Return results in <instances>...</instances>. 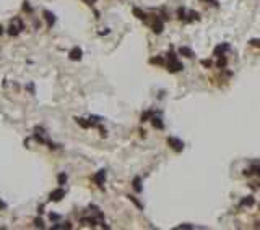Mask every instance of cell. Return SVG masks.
Wrapping results in <instances>:
<instances>
[{
    "instance_id": "cell-1",
    "label": "cell",
    "mask_w": 260,
    "mask_h": 230,
    "mask_svg": "<svg viewBox=\"0 0 260 230\" xmlns=\"http://www.w3.org/2000/svg\"><path fill=\"white\" fill-rule=\"evenodd\" d=\"M168 58H169V62H168V70H169L171 73H177V71H181L182 68H184L182 63L177 60V57H176V53L174 52L168 53Z\"/></svg>"
},
{
    "instance_id": "cell-2",
    "label": "cell",
    "mask_w": 260,
    "mask_h": 230,
    "mask_svg": "<svg viewBox=\"0 0 260 230\" xmlns=\"http://www.w3.org/2000/svg\"><path fill=\"white\" fill-rule=\"evenodd\" d=\"M23 29H25V25H23V21H21L20 18H13L12 25L8 26V34L15 37V36H18V34H20Z\"/></svg>"
},
{
    "instance_id": "cell-3",
    "label": "cell",
    "mask_w": 260,
    "mask_h": 230,
    "mask_svg": "<svg viewBox=\"0 0 260 230\" xmlns=\"http://www.w3.org/2000/svg\"><path fill=\"white\" fill-rule=\"evenodd\" d=\"M168 144H169L174 151H177V152H181L182 149H184V143H182L179 138H174V136H169V138H168Z\"/></svg>"
},
{
    "instance_id": "cell-4",
    "label": "cell",
    "mask_w": 260,
    "mask_h": 230,
    "mask_svg": "<svg viewBox=\"0 0 260 230\" xmlns=\"http://www.w3.org/2000/svg\"><path fill=\"white\" fill-rule=\"evenodd\" d=\"M153 31L156 34H161L163 33V29H164V23H163V20L161 18H158V16H154V20H153Z\"/></svg>"
},
{
    "instance_id": "cell-5",
    "label": "cell",
    "mask_w": 260,
    "mask_h": 230,
    "mask_svg": "<svg viewBox=\"0 0 260 230\" xmlns=\"http://www.w3.org/2000/svg\"><path fill=\"white\" fill-rule=\"evenodd\" d=\"M63 196H65V191H63L62 188H57V190H54V191H50V194H49L50 201H54V203L60 201V199H62Z\"/></svg>"
},
{
    "instance_id": "cell-6",
    "label": "cell",
    "mask_w": 260,
    "mask_h": 230,
    "mask_svg": "<svg viewBox=\"0 0 260 230\" xmlns=\"http://www.w3.org/2000/svg\"><path fill=\"white\" fill-rule=\"evenodd\" d=\"M68 57H70V60L78 62V60H81V57H83V50L80 49V47H73V49L70 50V53H68Z\"/></svg>"
},
{
    "instance_id": "cell-7",
    "label": "cell",
    "mask_w": 260,
    "mask_h": 230,
    "mask_svg": "<svg viewBox=\"0 0 260 230\" xmlns=\"http://www.w3.org/2000/svg\"><path fill=\"white\" fill-rule=\"evenodd\" d=\"M44 20H46V23H47V26L49 28H52V26L55 25V15L52 12H49V10H44Z\"/></svg>"
},
{
    "instance_id": "cell-8",
    "label": "cell",
    "mask_w": 260,
    "mask_h": 230,
    "mask_svg": "<svg viewBox=\"0 0 260 230\" xmlns=\"http://www.w3.org/2000/svg\"><path fill=\"white\" fill-rule=\"evenodd\" d=\"M94 181L98 186H104V181H106V170H99L94 175Z\"/></svg>"
},
{
    "instance_id": "cell-9",
    "label": "cell",
    "mask_w": 260,
    "mask_h": 230,
    "mask_svg": "<svg viewBox=\"0 0 260 230\" xmlns=\"http://www.w3.org/2000/svg\"><path fill=\"white\" fill-rule=\"evenodd\" d=\"M229 49V45L228 44H221V45H216V49H215V55L216 57H221V55H224V52H226V50Z\"/></svg>"
},
{
    "instance_id": "cell-10",
    "label": "cell",
    "mask_w": 260,
    "mask_h": 230,
    "mask_svg": "<svg viewBox=\"0 0 260 230\" xmlns=\"http://www.w3.org/2000/svg\"><path fill=\"white\" fill-rule=\"evenodd\" d=\"M151 125L154 128H158V130H163V128H164V123L161 122L159 117H151Z\"/></svg>"
},
{
    "instance_id": "cell-11",
    "label": "cell",
    "mask_w": 260,
    "mask_h": 230,
    "mask_svg": "<svg viewBox=\"0 0 260 230\" xmlns=\"http://www.w3.org/2000/svg\"><path fill=\"white\" fill-rule=\"evenodd\" d=\"M77 123L80 125V127L81 128H91L93 127V123H91V120H85V118H78V117H77Z\"/></svg>"
},
{
    "instance_id": "cell-12",
    "label": "cell",
    "mask_w": 260,
    "mask_h": 230,
    "mask_svg": "<svg viewBox=\"0 0 260 230\" xmlns=\"http://www.w3.org/2000/svg\"><path fill=\"white\" fill-rule=\"evenodd\" d=\"M179 53H181V55H184V57H187V58H192V57H194V52H192L189 47H181V49H179Z\"/></svg>"
},
{
    "instance_id": "cell-13",
    "label": "cell",
    "mask_w": 260,
    "mask_h": 230,
    "mask_svg": "<svg viewBox=\"0 0 260 230\" xmlns=\"http://www.w3.org/2000/svg\"><path fill=\"white\" fill-rule=\"evenodd\" d=\"M133 190H135L137 193H140L141 190H143V188H141V178H140V177H135V178H133Z\"/></svg>"
},
{
    "instance_id": "cell-14",
    "label": "cell",
    "mask_w": 260,
    "mask_h": 230,
    "mask_svg": "<svg viewBox=\"0 0 260 230\" xmlns=\"http://www.w3.org/2000/svg\"><path fill=\"white\" fill-rule=\"evenodd\" d=\"M133 15H135L137 18H140V20H146V15H145L140 8H133Z\"/></svg>"
},
{
    "instance_id": "cell-15",
    "label": "cell",
    "mask_w": 260,
    "mask_h": 230,
    "mask_svg": "<svg viewBox=\"0 0 260 230\" xmlns=\"http://www.w3.org/2000/svg\"><path fill=\"white\" fill-rule=\"evenodd\" d=\"M241 204H242V206H252V204H254V198H252V196L244 198L242 201H241Z\"/></svg>"
},
{
    "instance_id": "cell-16",
    "label": "cell",
    "mask_w": 260,
    "mask_h": 230,
    "mask_svg": "<svg viewBox=\"0 0 260 230\" xmlns=\"http://www.w3.org/2000/svg\"><path fill=\"white\" fill-rule=\"evenodd\" d=\"M127 198H128V199H130V201H132V203H133V204H135V206H137V207H138V209H143V206H141V203H140V201H138V199H137V198H133V196H130V194H128V196H127Z\"/></svg>"
},
{
    "instance_id": "cell-17",
    "label": "cell",
    "mask_w": 260,
    "mask_h": 230,
    "mask_svg": "<svg viewBox=\"0 0 260 230\" xmlns=\"http://www.w3.org/2000/svg\"><path fill=\"white\" fill-rule=\"evenodd\" d=\"M34 225L37 227V229H44V220H42L41 217H37V219H34Z\"/></svg>"
},
{
    "instance_id": "cell-18",
    "label": "cell",
    "mask_w": 260,
    "mask_h": 230,
    "mask_svg": "<svg viewBox=\"0 0 260 230\" xmlns=\"http://www.w3.org/2000/svg\"><path fill=\"white\" fill-rule=\"evenodd\" d=\"M179 230H190V229H195L192 224H182V225H177Z\"/></svg>"
},
{
    "instance_id": "cell-19",
    "label": "cell",
    "mask_w": 260,
    "mask_h": 230,
    "mask_svg": "<svg viewBox=\"0 0 260 230\" xmlns=\"http://www.w3.org/2000/svg\"><path fill=\"white\" fill-rule=\"evenodd\" d=\"M192 20H198V13L197 12H189V18H187V21H192Z\"/></svg>"
},
{
    "instance_id": "cell-20",
    "label": "cell",
    "mask_w": 260,
    "mask_h": 230,
    "mask_svg": "<svg viewBox=\"0 0 260 230\" xmlns=\"http://www.w3.org/2000/svg\"><path fill=\"white\" fill-rule=\"evenodd\" d=\"M65 181H67V175L65 173H60V175H59V185H63Z\"/></svg>"
},
{
    "instance_id": "cell-21",
    "label": "cell",
    "mask_w": 260,
    "mask_h": 230,
    "mask_svg": "<svg viewBox=\"0 0 260 230\" xmlns=\"http://www.w3.org/2000/svg\"><path fill=\"white\" fill-rule=\"evenodd\" d=\"M150 117H153V112H145V114L141 115V122H146Z\"/></svg>"
},
{
    "instance_id": "cell-22",
    "label": "cell",
    "mask_w": 260,
    "mask_h": 230,
    "mask_svg": "<svg viewBox=\"0 0 260 230\" xmlns=\"http://www.w3.org/2000/svg\"><path fill=\"white\" fill-rule=\"evenodd\" d=\"M177 15H179L181 20H186V10H184V8H179L177 10Z\"/></svg>"
},
{
    "instance_id": "cell-23",
    "label": "cell",
    "mask_w": 260,
    "mask_h": 230,
    "mask_svg": "<svg viewBox=\"0 0 260 230\" xmlns=\"http://www.w3.org/2000/svg\"><path fill=\"white\" fill-rule=\"evenodd\" d=\"M224 65H226V58H224V55H221L219 60H218V66L221 68V66H224Z\"/></svg>"
},
{
    "instance_id": "cell-24",
    "label": "cell",
    "mask_w": 260,
    "mask_h": 230,
    "mask_svg": "<svg viewBox=\"0 0 260 230\" xmlns=\"http://www.w3.org/2000/svg\"><path fill=\"white\" fill-rule=\"evenodd\" d=\"M250 44L254 47H260V39H250Z\"/></svg>"
},
{
    "instance_id": "cell-25",
    "label": "cell",
    "mask_w": 260,
    "mask_h": 230,
    "mask_svg": "<svg viewBox=\"0 0 260 230\" xmlns=\"http://www.w3.org/2000/svg\"><path fill=\"white\" fill-rule=\"evenodd\" d=\"M49 219H50V220H59L60 216H59V214H49Z\"/></svg>"
},
{
    "instance_id": "cell-26",
    "label": "cell",
    "mask_w": 260,
    "mask_h": 230,
    "mask_svg": "<svg viewBox=\"0 0 260 230\" xmlns=\"http://www.w3.org/2000/svg\"><path fill=\"white\" fill-rule=\"evenodd\" d=\"M150 62H151V63H163V58H161V57H158V58H151Z\"/></svg>"
},
{
    "instance_id": "cell-27",
    "label": "cell",
    "mask_w": 260,
    "mask_h": 230,
    "mask_svg": "<svg viewBox=\"0 0 260 230\" xmlns=\"http://www.w3.org/2000/svg\"><path fill=\"white\" fill-rule=\"evenodd\" d=\"M252 170H255V173L260 177V165H254V168H252Z\"/></svg>"
},
{
    "instance_id": "cell-28",
    "label": "cell",
    "mask_w": 260,
    "mask_h": 230,
    "mask_svg": "<svg viewBox=\"0 0 260 230\" xmlns=\"http://www.w3.org/2000/svg\"><path fill=\"white\" fill-rule=\"evenodd\" d=\"M202 65H203V66H210L211 62H210V60H202Z\"/></svg>"
},
{
    "instance_id": "cell-29",
    "label": "cell",
    "mask_w": 260,
    "mask_h": 230,
    "mask_svg": "<svg viewBox=\"0 0 260 230\" xmlns=\"http://www.w3.org/2000/svg\"><path fill=\"white\" fill-rule=\"evenodd\" d=\"M0 209H7V203H3L0 199Z\"/></svg>"
},
{
    "instance_id": "cell-30",
    "label": "cell",
    "mask_w": 260,
    "mask_h": 230,
    "mask_svg": "<svg viewBox=\"0 0 260 230\" xmlns=\"http://www.w3.org/2000/svg\"><path fill=\"white\" fill-rule=\"evenodd\" d=\"M83 2H86L88 5H94L96 3V0H83Z\"/></svg>"
},
{
    "instance_id": "cell-31",
    "label": "cell",
    "mask_w": 260,
    "mask_h": 230,
    "mask_svg": "<svg viewBox=\"0 0 260 230\" xmlns=\"http://www.w3.org/2000/svg\"><path fill=\"white\" fill-rule=\"evenodd\" d=\"M33 89H34L33 84H28V91H31V92H33Z\"/></svg>"
},
{
    "instance_id": "cell-32",
    "label": "cell",
    "mask_w": 260,
    "mask_h": 230,
    "mask_svg": "<svg viewBox=\"0 0 260 230\" xmlns=\"http://www.w3.org/2000/svg\"><path fill=\"white\" fill-rule=\"evenodd\" d=\"M259 207H260V203H259Z\"/></svg>"
}]
</instances>
